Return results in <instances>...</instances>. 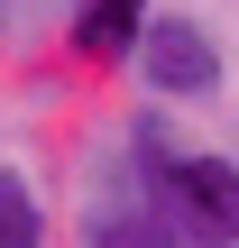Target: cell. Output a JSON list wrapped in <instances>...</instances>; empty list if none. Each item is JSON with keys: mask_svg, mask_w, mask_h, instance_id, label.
Returning <instances> with one entry per match:
<instances>
[{"mask_svg": "<svg viewBox=\"0 0 239 248\" xmlns=\"http://www.w3.org/2000/svg\"><path fill=\"white\" fill-rule=\"evenodd\" d=\"M129 74H138L147 110H203V101H221V92H230V46H221V28H212V18L175 9V18H147V37H138Z\"/></svg>", "mask_w": 239, "mask_h": 248, "instance_id": "6da1fadb", "label": "cell"}, {"mask_svg": "<svg viewBox=\"0 0 239 248\" xmlns=\"http://www.w3.org/2000/svg\"><path fill=\"white\" fill-rule=\"evenodd\" d=\"M157 212L175 248H239V156L184 147L175 166H157Z\"/></svg>", "mask_w": 239, "mask_h": 248, "instance_id": "7a4b0ae2", "label": "cell"}, {"mask_svg": "<svg viewBox=\"0 0 239 248\" xmlns=\"http://www.w3.org/2000/svg\"><path fill=\"white\" fill-rule=\"evenodd\" d=\"M83 248H175L166 212H157V184L138 166H120V147L101 138L92 147V193H83Z\"/></svg>", "mask_w": 239, "mask_h": 248, "instance_id": "3957f363", "label": "cell"}, {"mask_svg": "<svg viewBox=\"0 0 239 248\" xmlns=\"http://www.w3.org/2000/svg\"><path fill=\"white\" fill-rule=\"evenodd\" d=\"M147 18H157V0H64V55L83 74H120L138 55Z\"/></svg>", "mask_w": 239, "mask_h": 248, "instance_id": "277c9868", "label": "cell"}, {"mask_svg": "<svg viewBox=\"0 0 239 248\" xmlns=\"http://www.w3.org/2000/svg\"><path fill=\"white\" fill-rule=\"evenodd\" d=\"M0 248H46V193L28 166H0Z\"/></svg>", "mask_w": 239, "mask_h": 248, "instance_id": "5b68a950", "label": "cell"}, {"mask_svg": "<svg viewBox=\"0 0 239 248\" xmlns=\"http://www.w3.org/2000/svg\"><path fill=\"white\" fill-rule=\"evenodd\" d=\"M46 18H64V0H0V46H28Z\"/></svg>", "mask_w": 239, "mask_h": 248, "instance_id": "8992f818", "label": "cell"}]
</instances>
